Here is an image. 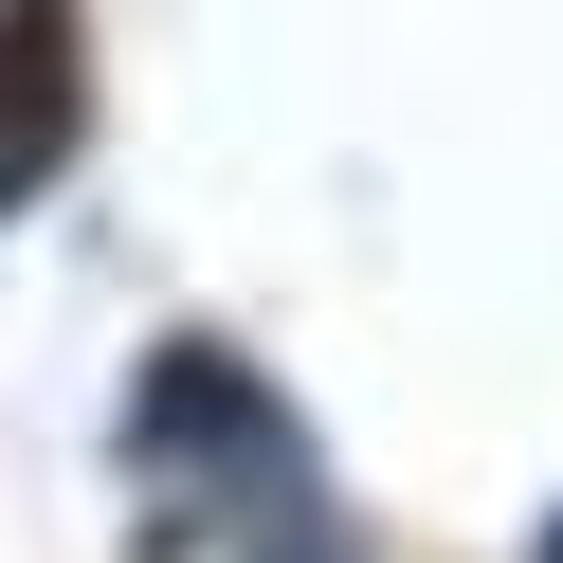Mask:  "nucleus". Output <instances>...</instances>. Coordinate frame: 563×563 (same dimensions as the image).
<instances>
[{"label": "nucleus", "instance_id": "nucleus-1", "mask_svg": "<svg viewBox=\"0 0 563 563\" xmlns=\"http://www.w3.org/2000/svg\"><path fill=\"white\" fill-rule=\"evenodd\" d=\"M91 128V37H74V0H0V219L74 164Z\"/></svg>", "mask_w": 563, "mask_h": 563}]
</instances>
